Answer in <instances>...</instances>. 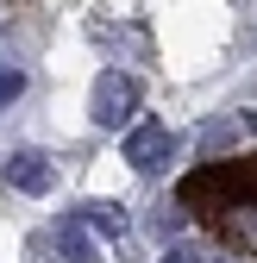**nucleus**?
Wrapping results in <instances>:
<instances>
[{
	"mask_svg": "<svg viewBox=\"0 0 257 263\" xmlns=\"http://www.w3.org/2000/svg\"><path fill=\"white\" fill-rule=\"evenodd\" d=\"M157 151H163V132H157V125H144L138 138H132V163H138V170H151V163H157Z\"/></svg>",
	"mask_w": 257,
	"mask_h": 263,
	"instance_id": "obj_2",
	"label": "nucleus"
},
{
	"mask_svg": "<svg viewBox=\"0 0 257 263\" xmlns=\"http://www.w3.org/2000/svg\"><path fill=\"white\" fill-rule=\"evenodd\" d=\"M13 182H25V188H44L50 176L38 170V157H19V163H13Z\"/></svg>",
	"mask_w": 257,
	"mask_h": 263,
	"instance_id": "obj_3",
	"label": "nucleus"
},
{
	"mask_svg": "<svg viewBox=\"0 0 257 263\" xmlns=\"http://www.w3.org/2000/svg\"><path fill=\"white\" fill-rule=\"evenodd\" d=\"M182 207L207 219L226 245H245V219H257V157L207 163L182 182Z\"/></svg>",
	"mask_w": 257,
	"mask_h": 263,
	"instance_id": "obj_1",
	"label": "nucleus"
}]
</instances>
